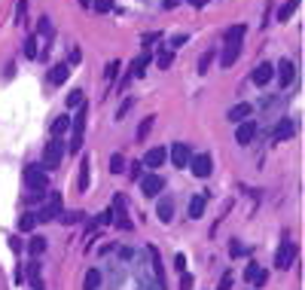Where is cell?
Wrapping results in <instances>:
<instances>
[{
    "mask_svg": "<svg viewBox=\"0 0 305 290\" xmlns=\"http://www.w3.org/2000/svg\"><path fill=\"white\" fill-rule=\"evenodd\" d=\"M61 208H64V202H61V193H49L46 205H40V211H37V223H49V220H55Z\"/></svg>",
    "mask_w": 305,
    "mask_h": 290,
    "instance_id": "cell-1",
    "label": "cell"
},
{
    "mask_svg": "<svg viewBox=\"0 0 305 290\" xmlns=\"http://www.w3.org/2000/svg\"><path fill=\"white\" fill-rule=\"evenodd\" d=\"M25 180H28V187L40 196L43 190H46V184H49V177H46V168L43 165H28L25 168Z\"/></svg>",
    "mask_w": 305,
    "mask_h": 290,
    "instance_id": "cell-2",
    "label": "cell"
},
{
    "mask_svg": "<svg viewBox=\"0 0 305 290\" xmlns=\"http://www.w3.org/2000/svg\"><path fill=\"white\" fill-rule=\"evenodd\" d=\"M86 104H80V110H76V119L70 122V128H73V140H70V150L76 153V150H80L83 147V131H86Z\"/></svg>",
    "mask_w": 305,
    "mask_h": 290,
    "instance_id": "cell-3",
    "label": "cell"
},
{
    "mask_svg": "<svg viewBox=\"0 0 305 290\" xmlns=\"http://www.w3.org/2000/svg\"><path fill=\"white\" fill-rule=\"evenodd\" d=\"M61 156H64V143H61L58 137H52V140H49V147H46V153H43V162H40V165L52 171V168L61 165Z\"/></svg>",
    "mask_w": 305,
    "mask_h": 290,
    "instance_id": "cell-4",
    "label": "cell"
},
{
    "mask_svg": "<svg viewBox=\"0 0 305 290\" xmlns=\"http://www.w3.org/2000/svg\"><path fill=\"white\" fill-rule=\"evenodd\" d=\"M293 257H296V244L293 241H284L278 247V253H275V269H290Z\"/></svg>",
    "mask_w": 305,
    "mask_h": 290,
    "instance_id": "cell-5",
    "label": "cell"
},
{
    "mask_svg": "<svg viewBox=\"0 0 305 290\" xmlns=\"http://www.w3.org/2000/svg\"><path fill=\"white\" fill-rule=\"evenodd\" d=\"M162 187H165L162 174H143V177H140V190H143V196H159Z\"/></svg>",
    "mask_w": 305,
    "mask_h": 290,
    "instance_id": "cell-6",
    "label": "cell"
},
{
    "mask_svg": "<svg viewBox=\"0 0 305 290\" xmlns=\"http://www.w3.org/2000/svg\"><path fill=\"white\" fill-rule=\"evenodd\" d=\"M189 168H193V174H196V177H208V174H211V168H214V162H211V156H208V153H196L193 159H189Z\"/></svg>",
    "mask_w": 305,
    "mask_h": 290,
    "instance_id": "cell-7",
    "label": "cell"
},
{
    "mask_svg": "<svg viewBox=\"0 0 305 290\" xmlns=\"http://www.w3.org/2000/svg\"><path fill=\"white\" fill-rule=\"evenodd\" d=\"M113 220H116L119 229H131V220H128V214H125V199L122 196L113 199Z\"/></svg>",
    "mask_w": 305,
    "mask_h": 290,
    "instance_id": "cell-8",
    "label": "cell"
},
{
    "mask_svg": "<svg viewBox=\"0 0 305 290\" xmlns=\"http://www.w3.org/2000/svg\"><path fill=\"white\" fill-rule=\"evenodd\" d=\"M272 77H275V67H272L269 61H262V64H256V67H253V74H250V80H253L256 86H265V83H269Z\"/></svg>",
    "mask_w": 305,
    "mask_h": 290,
    "instance_id": "cell-9",
    "label": "cell"
},
{
    "mask_svg": "<svg viewBox=\"0 0 305 290\" xmlns=\"http://www.w3.org/2000/svg\"><path fill=\"white\" fill-rule=\"evenodd\" d=\"M189 159H193V150H189L186 143H174V147H171V162H174L177 168H186Z\"/></svg>",
    "mask_w": 305,
    "mask_h": 290,
    "instance_id": "cell-10",
    "label": "cell"
},
{
    "mask_svg": "<svg viewBox=\"0 0 305 290\" xmlns=\"http://www.w3.org/2000/svg\"><path fill=\"white\" fill-rule=\"evenodd\" d=\"M256 137V122L253 119H244V122H238V131H235V140L241 143V147H244V143H250Z\"/></svg>",
    "mask_w": 305,
    "mask_h": 290,
    "instance_id": "cell-11",
    "label": "cell"
},
{
    "mask_svg": "<svg viewBox=\"0 0 305 290\" xmlns=\"http://www.w3.org/2000/svg\"><path fill=\"white\" fill-rule=\"evenodd\" d=\"M165 159H168V150H165V147H152V150L143 156V165H146V168H162Z\"/></svg>",
    "mask_w": 305,
    "mask_h": 290,
    "instance_id": "cell-12",
    "label": "cell"
},
{
    "mask_svg": "<svg viewBox=\"0 0 305 290\" xmlns=\"http://www.w3.org/2000/svg\"><path fill=\"white\" fill-rule=\"evenodd\" d=\"M275 77L281 80V86H290V83H293V61L281 58V64L275 67Z\"/></svg>",
    "mask_w": 305,
    "mask_h": 290,
    "instance_id": "cell-13",
    "label": "cell"
},
{
    "mask_svg": "<svg viewBox=\"0 0 305 290\" xmlns=\"http://www.w3.org/2000/svg\"><path fill=\"white\" fill-rule=\"evenodd\" d=\"M238 55H241V40H238V43H229V46H226V52H223L220 64H223V67H232V64L238 61Z\"/></svg>",
    "mask_w": 305,
    "mask_h": 290,
    "instance_id": "cell-14",
    "label": "cell"
},
{
    "mask_svg": "<svg viewBox=\"0 0 305 290\" xmlns=\"http://www.w3.org/2000/svg\"><path fill=\"white\" fill-rule=\"evenodd\" d=\"M67 77H70V64H52V67H49V83L61 86Z\"/></svg>",
    "mask_w": 305,
    "mask_h": 290,
    "instance_id": "cell-15",
    "label": "cell"
},
{
    "mask_svg": "<svg viewBox=\"0 0 305 290\" xmlns=\"http://www.w3.org/2000/svg\"><path fill=\"white\" fill-rule=\"evenodd\" d=\"M205 205H208V193L193 196V202H189V217H193V220H199V217L205 214Z\"/></svg>",
    "mask_w": 305,
    "mask_h": 290,
    "instance_id": "cell-16",
    "label": "cell"
},
{
    "mask_svg": "<svg viewBox=\"0 0 305 290\" xmlns=\"http://www.w3.org/2000/svg\"><path fill=\"white\" fill-rule=\"evenodd\" d=\"M250 113H253L250 104H235L232 110H229V122H244V119H250Z\"/></svg>",
    "mask_w": 305,
    "mask_h": 290,
    "instance_id": "cell-17",
    "label": "cell"
},
{
    "mask_svg": "<svg viewBox=\"0 0 305 290\" xmlns=\"http://www.w3.org/2000/svg\"><path fill=\"white\" fill-rule=\"evenodd\" d=\"M152 58H149V52H140L134 61H131V67H128V77H143V70H146V64H149Z\"/></svg>",
    "mask_w": 305,
    "mask_h": 290,
    "instance_id": "cell-18",
    "label": "cell"
},
{
    "mask_svg": "<svg viewBox=\"0 0 305 290\" xmlns=\"http://www.w3.org/2000/svg\"><path fill=\"white\" fill-rule=\"evenodd\" d=\"M156 214H159V220H162V223H168L171 217H174V199L162 196V199H159V208H156Z\"/></svg>",
    "mask_w": 305,
    "mask_h": 290,
    "instance_id": "cell-19",
    "label": "cell"
},
{
    "mask_svg": "<svg viewBox=\"0 0 305 290\" xmlns=\"http://www.w3.org/2000/svg\"><path fill=\"white\" fill-rule=\"evenodd\" d=\"M244 275H247V281H253V284H256V287H262V284H265V269H259V266H256V263H250V266H247V272H244Z\"/></svg>",
    "mask_w": 305,
    "mask_h": 290,
    "instance_id": "cell-20",
    "label": "cell"
},
{
    "mask_svg": "<svg viewBox=\"0 0 305 290\" xmlns=\"http://www.w3.org/2000/svg\"><path fill=\"white\" fill-rule=\"evenodd\" d=\"M34 226H37V214H34V211H25V214L19 217V229H22V232H34Z\"/></svg>",
    "mask_w": 305,
    "mask_h": 290,
    "instance_id": "cell-21",
    "label": "cell"
},
{
    "mask_svg": "<svg viewBox=\"0 0 305 290\" xmlns=\"http://www.w3.org/2000/svg\"><path fill=\"white\" fill-rule=\"evenodd\" d=\"M98 287H101V269H89L86 281H83V290H98Z\"/></svg>",
    "mask_w": 305,
    "mask_h": 290,
    "instance_id": "cell-22",
    "label": "cell"
},
{
    "mask_svg": "<svg viewBox=\"0 0 305 290\" xmlns=\"http://www.w3.org/2000/svg\"><path fill=\"white\" fill-rule=\"evenodd\" d=\"M293 131H296V122H293V119H284V122L275 128V137H278V140H284V137H290Z\"/></svg>",
    "mask_w": 305,
    "mask_h": 290,
    "instance_id": "cell-23",
    "label": "cell"
},
{
    "mask_svg": "<svg viewBox=\"0 0 305 290\" xmlns=\"http://www.w3.org/2000/svg\"><path fill=\"white\" fill-rule=\"evenodd\" d=\"M296 7H299V0H287V4L278 10V22H287V19L296 13Z\"/></svg>",
    "mask_w": 305,
    "mask_h": 290,
    "instance_id": "cell-24",
    "label": "cell"
},
{
    "mask_svg": "<svg viewBox=\"0 0 305 290\" xmlns=\"http://www.w3.org/2000/svg\"><path fill=\"white\" fill-rule=\"evenodd\" d=\"M28 250L34 253V257H37V253H43V250H46V238H43V235H34V238L28 241Z\"/></svg>",
    "mask_w": 305,
    "mask_h": 290,
    "instance_id": "cell-25",
    "label": "cell"
},
{
    "mask_svg": "<svg viewBox=\"0 0 305 290\" xmlns=\"http://www.w3.org/2000/svg\"><path fill=\"white\" fill-rule=\"evenodd\" d=\"M55 220H61V223H76V220H83V214H80V211H64V208H61Z\"/></svg>",
    "mask_w": 305,
    "mask_h": 290,
    "instance_id": "cell-26",
    "label": "cell"
},
{
    "mask_svg": "<svg viewBox=\"0 0 305 290\" xmlns=\"http://www.w3.org/2000/svg\"><path fill=\"white\" fill-rule=\"evenodd\" d=\"M116 74H119V61L113 58V61L104 67V80H107V83H116Z\"/></svg>",
    "mask_w": 305,
    "mask_h": 290,
    "instance_id": "cell-27",
    "label": "cell"
},
{
    "mask_svg": "<svg viewBox=\"0 0 305 290\" xmlns=\"http://www.w3.org/2000/svg\"><path fill=\"white\" fill-rule=\"evenodd\" d=\"M171 61H174V49H162L159 55H156V64L165 70V67H171Z\"/></svg>",
    "mask_w": 305,
    "mask_h": 290,
    "instance_id": "cell-28",
    "label": "cell"
},
{
    "mask_svg": "<svg viewBox=\"0 0 305 290\" xmlns=\"http://www.w3.org/2000/svg\"><path fill=\"white\" fill-rule=\"evenodd\" d=\"M67 128H70V119H67V116H58V119L52 122V134H55V137H61Z\"/></svg>",
    "mask_w": 305,
    "mask_h": 290,
    "instance_id": "cell-29",
    "label": "cell"
},
{
    "mask_svg": "<svg viewBox=\"0 0 305 290\" xmlns=\"http://www.w3.org/2000/svg\"><path fill=\"white\" fill-rule=\"evenodd\" d=\"M241 37H244V25H235V28L226 31V40H229V43H238Z\"/></svg>",
    "mask_w": 305,
    "mask_h": 290,
    "instance_id": "cell-30",
    "label": "cell"
},
{
    "mask_svg": "<svg viewBox=\"0 0 305 290\" xmlns=\"http://www.w3.org/2000/svg\"><path fill=\"white\" fill-rule=\"evenodd\" d=\"M122 168H125V159H122L119 153H113V156H110V174H119Z\"/></svg>",
    "mask_w": 305,
    "mask_h": 290,
    "instance_id": "cell-31",
    "label": "cell"
},
{
    "mask_svg": "<svg viewBox=\"0 0 305 290\" xmlns=\"http://www.w3.org/2000/svg\"><path fill=\"white\" fill-rule=\"evenodd\" d=\"M152 122H156V119H152V116H146L140 125H137V140H143L146 134H149V128H152Z\"/></svg>",
    "mask_w": 305,
    "mask_h": 290,
    "instance_id": "cell-32",
    "label": "cell"
},
{
    "mask_svg": "<svg viewBox=\"0 0 305 290\" xmlns=\"http://www.w3.org/2000/svg\"><path fill=\"white\" fill-rule=\"evenodd\" d=\"M80 171H83V174H80V190L86 193V187H89V159H83V165H80Z\"/></svg>",
    "mask_w": 305,
    "mask_h": 290,
    "instance_id": "cell-33",
    "label": "cell"
},
{
    "mask_svg": "<svg viewBox=\"0 0 305 290\" xmlns=\"http://www.w3.org/2000/svg\"><path fill=\"white\" fill-rule=\"evenodd\" d=\"M37 31H40L43 37H52V22H49V19L43 16V19H40V25H37Z\"/></svg>",
    "mask_w": 305,
    "mask_h": 290,
    "instance_id": "cell-34",
    "label": "cell"
},
{
    "mask_svg": "<svg viewBox=\"0 0 305 290\" xmlns=\"http://www.w3.org/2000/svg\"><path fill=\"white\" fill-rule=\"evenodd\" d=\"M67 104H70V107H80V104H83V92H80V89H73V92L67 95Z\"/></svg>",
    "mask_w": 305,
    "mask_h": 290,
    "instance_id": "cell-35",
    "label": "cell"
},
{
    "mask_svg": "<svg viewBox=\"0 0 305 290\" xmlns=\"http://www.w3.org/2000/svg\"><path fill=\"white\" fill-rule=\"evenodd\" d=\"M25 55H28V58H37V37H28V43H25Z\"/></svg>",
    "mask_w": 305,
    "mask_h": 290,
    "instance_id": "cell-36",
    "label": "cell"
},
{
    "mask_svg": "<svg viewBox=\"0 0 305 290\" xmlns=\"http://www.w3.org/2000/svg\"><path fill=\"white\" fill-rule=\"evenodd\" d=\"M232 284H235V278H232V272H226V275L220 278V287H217V290H232Z\"/></svg>",
    "mask_w": 305,
    "mask_h": 290,
    "instance_id": "cell-37",
    "label": "cell"
},
{
    "mask_svg": "<svg viewBox=\"0 0 305 290\" xmlns=\"http://www.w3.org/2000/svg\"><path fill=\"white\" fill-rule=\"evenodd\" d=\"M156 40H162V34H156V31H149V34H143V37H140V43H143V46H152Z\"/></svg>",
    "mask_w": 305,
    "mask_h": 290,
    "instance_id": "cell-38",
    "label": "cell"
},
{
    "mask_svg": "<svg viewBox=\"0 0 305 290\" xmlns=\"http://www.w3.org/2000/svg\"><path fill=\"white\" fill-rule=\"evenodd\" d=\"M128 174H131V180H140L143 177V162H131V171Z\"/></svg>",
    "mask_w": 305,
    "mask_h": 290,
    "instance_id": "cell-39",
    "label": "cell"
},
{
    "mask_svg": "<svg viewBox=\"0 0 305 290\" xmlns=\"http://www.w3.org/2000/svg\"><path fill=\"white\" fill-rule=\"evenodd\" d=\"M229 253H232V257H241V253H247V247L238 244V241H232V244H229Z\"/></svg>",
    "mask_w": 305,
    "mask_h": 290,
    "instance_id": "cell-40",
    "label": "cell"
},
{
    "mask_svg": "<svg viewBox=\"0 0 305 290\" xmlns=\"http://www.w3.org/2000/svg\"><path fill=\"white\" fill-rule=\"evenodd\" d=\"M208 67H211V52L199 58V74H208Z\"/></svg>",
    "mask_w": 305,
    "mask_h": 290,
    "instance_id": "cell-41",
    "label": "cell"
},
{
    "mask_svg": "<svg viewBox=\"0 0 305 290\" xmlns=\"http://www.w3.org/2000/svg\"><path fill=\"white\" fill-rule=\"evenodd\" d=\"M110 7H113V0H95V10L98 13H110Z\"/></svg>",
    "mask_w": 305,
    "mask_h": 290,
    "instance_id": "cell-42",
    "label": "cell"
},
{
    "mask_svg": "<svg viewBox=\"0 0 305 290\" xmlns=\"http://www.w3.org/2000/svg\"><path fill=\"white\" fill-rule=\"evenodd\" d=\"M189 287H193V275L183 272V275H180V290H189Z\"/></svg>",
    "mask_w": 305,
    "mask_h": 290,
    "instance_id": "cell-43",
    "label": "cell"
},
{
    "mask_svg": "<svg viewBox=\"0 0 305 290\" xmlns=\"http://www.w3.org/2000/svg\"><path fill=\"white\" fill-rule=\"evenodd\" d=\"M80 58H83V52H80V49H70V55H67V64H80Z\"/></svg>",
    "mask_w": 305,
    "mask_h": 290,
    "instance_id": "cell-44",
    "label": "cell"
},
{
    "mask_svg": "<svg viewBox=\"0 0 305 290\" xmlns=\"http://www.w3.org/2000/svg\"><path fill=\"white\" fill-rule=\"evenodd\" d=\"M98 223H101V226H107V223H113V208H110V211H104V214L98 217Z\"/></svg>",
    "mask_w": 305,
    "mask_h": 290,
    "instance_id": "cell-45",
    "label": "cell"
},
{
    "mask_svg": "<svg viewBox=\"0 0 305 290\" xmlns=\"http://www.w3.org/2000/svg\"><path fill=\"white\" fill-rule=\"evenodd\" d=\"M186 43V37H183V34H177V37H171V49H180Z\"/></svg>",
    "mask_w": 305,
    "mask_h": 290,
    "instance_id": "cell-46",
    "label": "cell"
},
{
    "mask_svg": "<svg viewBox=\"0 0 305 290\" xmlns=\"http://www.w3.org/2000/svg\"><path fill=\"white\" fill-rule=\"evenodd\" d=\"M25 10H28V7H25V0H19V10H16V22H22V19H25Z\"/></svg>",
    "mask_w": 305,
    "mask_h": 290,
    "instance_id": "cell-47",
    "label": "cell"
},
{
    "mask_svg": "<svg viewBox=\"0 0 305 290\" xmlns=\"http://www.w3.org/2000/svg\"><path fill=\"white\" fill-rule=\"evenodd\" d=\"M174 266H177V269H180V272H183V269H186V257H183V253H177V257H174Z\"/></svg>",
    "mask_w": 305,
    "mask_h": 290,
    "instance_id": "cell-48",
    "label": "cell"
},
{
    "mask_svg": "<svg viewBox=\"0 0 305 290\" xmlns=\"http://www.w3.org/2000/svg\"><path fill=\"white\" fill-rule=\"evenodd\" d=\"M128 110H131V98H128V101H125V104H122V107H119V113H116V116H119V119H122V116H125V113H128Z\"/></svg>",
    "mask_w": 305,
    "mask_h": 290,
    "instance_id": "cell-49",
    "label": "cell"
},
{
    "mask_svg": "<svg viewBox=\"0 0 305 290\" xmlns=\"http://www.w3.org/2000/svg\"><path fill=\"white\" fill-rule=\"evenodd\" d=\"M10 247H13V250L19 253V250H22V241H19V238H10Z\"/></svg>",
    "mask_w": 305,
    "mask_h": 290,
    "instance_id": "cell-50",
    "label": "cell"
},
{
    "mask_svg": "<svg viewBox=\"0 0 305 290\" xmlns=\"http://www.w3.org/2000/svg\"><path fill=\"white\" fill-rule=\"evenodd\" d=\"M189 4H193V7H196V10H202V7H205V4H208V0H189Z\"/></svg>",
    "mask_w": 305,
    "mask_h": 290,
    "instance_id": "cell-51",
    "label": "cell"
},
{
    "mask_svg": "<svg viewBox=\"0 0 305 290\" xmlns=\"http://www.w3.org/2000/svg\"><path fill=\"white\" fill-rule=\"evenodd\" d=\"M177 4H180V0H165V10H174Z\"/></svg>",
    "mask_w": 305,
    "mask_h": 290,
    "instance_id": "cell-52",
    "label": "cell"
},
{
    "mask_svg": "<svg viewBox=\"0 0 305 290\" xmlns=\"http://www.w3.org/2000/svg\"><path fill=\"white\" fill-rule=\"evenodd\" d=\"M80 4H83V7H89V4H92V0H80Z\"/></svg>",
    "mask_w": 305,
    "mask_h": 290,
    "instance_id": "cell-53",
    "label": "cell"
}]
</instances>
